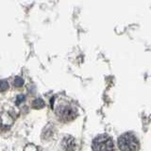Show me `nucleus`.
<instances>
[{"mask_svg":"<svg viewBox=\"0 0 151 151\" xmlns=\"http://www.w3.org/2000/svg\"><path fill=\"white\" fill-rule=\"evenodd\" d=\"M9 88V83L6 80H1L0 81V92H4Z\"/></svg>","mask_w":151,"mask_h":151,"instance_id":"obj_6","label":"nucleus"},{"mask_svg":"<svg viewBox=\"0 0 151 151\" xmlns=\"http://www.w3.org/2000/svg\"><path fill=\"white\" fill-rule=\"evenodd\" d=\"M23 84H24V80L21 78H16L15 80H14V85L16 87H21Z\"/></svg>","mask_w":151,"mask_h":151,"instance_id":"obj_7","label":"nucleus"},{"mask_svg":"<svg viewBox=\"0 0 151 151\" xmlns=\"http://www.w3.org/2000/svg\"><path fill=\"white\" fill-rule=\"evenodd\" d=\"M44 106H45V102L41 98H37L32 102V108L37 109V110L38 109H42Z\"/></svg>","mask_w":151,"mask_h":151,"instance_id":"obj_5","label":"nucleus"},{"mask_svg":"<svg viewBox=\"0 0 151 151\" xmlns=\"http://www.w3.org/2000/svg\"><path fill=\"white\" fill-rule=\"evenodd\" d=\"M24 100H25V96H23V94H21V96H17V99H16V104H17V105H19V104H21Z\"/></svg>","mask_w":151,"mask_h":151,"instance_id":"obj_9","label":"nucleus"},{"mask_svg":"<svg viewBox=\"0 0 151 151\" xmlns=\"http://www.w3.org/2000/svg\"><path fill=\"white\" fill-rule=\"evenodd\" d=\"M93 151H114V145L111 138L107 134H100L93 141Z\"/></svg>","mask_w":151,"mask_h":151,"instance_id":"obj_2","label":"nucleus"},{"mask_svg":"<svg viewBox=\"0 0 151 151\" xmlns=\"http://www.w3.org/2000/svg\"><path fill=\"white\" fill-rule=\"evenodd\" d=\"M118 146L121 151H138L139 142L131 133H124L118 138Z\"/></svg>","mask_w":151,"mask_h":151,"instance_id":"obj_1","label":"nucleus"},{"mask_svg":"<svg viewBox=\"0 0 151 151\" xmlns=\"http://www.w3.org/2000/svg\"><path fill=\"white\" fill-rule=\"evenodd\" d=\"M25 151H39V149H38L35 145H27V147L25 148Z\"/></svg>","mask_w":151,"mask_h":151,"instance_id":"obj_8","label":"nucleus"},{"mask_svg":"<svg viewBox=\"0 0 151 151\" xmlns=\"http://www.w3.org/2000/svg\"><path fill=\"white\" fill-rule=\"evenodd\" d=\"M61 146L64 151H76L77 150V142L72 136H67L61 142Z\"/></svg>","mask_w":151,"mask_h":151,"instance_id":"obj_4","label":"nucleus"},{"mask_svg":"<svg viewBox=\"0 0 151 151\" xmlns=\"http://www.w3.org/2000/svg\"><path fill=\"white\" fill-rule=\"evenodd\" d=\"M56 113L59 116L60 120L64 122L72 121L74 120L78 115V112L72 106L68 105V104H60V105L56 108Z\"/></svg>","mask_w":151,"mask_h":151,"instance_id":"obj_3","label":"nucleus"}]
</instances>
